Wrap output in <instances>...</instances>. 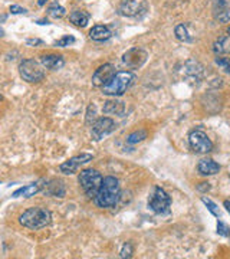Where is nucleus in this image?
<instances>
[{
  "label": "nucleus",
  "instance_id": "nucleus-1",
  "mask_svg": "<svg viewBox=\"0 0 230 259\" xmlns=\"http://www.w3.org/2000/svg\"><path fill=\"white\" fill-rule=\"evenodd\" d=\"M120 197V183L115 177L108 176L104 179L101 189L95 196L94 202L101 209H110L114 207Z\"/></svg>",
  "mask_w": 230,
  "mask_h": 259
},
{
  "label": "nucleus",
  "instance_id": "nucleus-2",
  "mask_svg": "<svg viewBox=\"0 0 230 259\" xmlns=\"http://www.w3.org/2000/svg\"><path fill=\"white\" fill-rule=\"evenodd\" d=\"M51 221H52V214L45 207H30L22 213L19 218V222L22 226L28 229H33V231L46 228Z\"/></svg>",
  "mask_w": 230,
  "mask_h": 259
},
{
  "label": "nucleus",
  "instance_id": "nucleus-3",
  "mask_svg": "<svg viewBox=\"0 0 230 259\" xmlns=\"http://www.w3.org/2000/svg\"><path fill=\"white\" fill-rule=\"evenodd\" d=\"M134 81H135V75L132 72H129V71L117 72L110 83L102 87V94L111 95V97H120L134 83Z\"/></svg>",
  "mask_w": 230,
  "mask_h": 259
},
{
  "label": "nucleus",
  "instance_id": "nucleus-4",
  "mask_svg": "<svg viewBox=\"0 0 230 259\" xmlns=\"http://www.w3.org/2000/svg\"><path fill=\"white\" fill-rule=\"evenodd\" d=\"M78 180H79V185L82 187V190L89 199H95V196L98 194L102 186V182H104L101 173L94 170V168L82 170L79 173Z\"/></svg>",
  "mask_w": 230,
  "mask_h": 259
},
{
  "label": "nucleus",
  "instance_id": "nucleus-5",
  "mask_svg": "<svg viewBox=\"0 0 230 259\" xmlns=\"http://www.w3.org/2000/svg\"><path fill=\"white\" fill-rule=\"evenodd\" d=\"M19 74L26 82H39L45 78V66L35 59H25L19 65Z\"/></svg>",
  "mask_w": 230,
  "mask_h": 259
},
{
  "label": "nucleus",
  "instance_id": "nucleus-6",
  "mask_svg": "<svg viewBox=\"0 0 230 259\" xmlns=\"http://www.w3.org/2000/svg\"><path fill=\"white\" fill-rule=\"evenodd\" d=\"M213 51L216 54L217 65L230 72V28L227 29V33H224L214 42Z\"/></svg>",
  "mask_w": 230,
  "mask_h": 259
},
{
  "label": "nucleus",
  "instance_id": "nucleus-7",
  "mask_svg": "<svg viewBox=\"0 0 230 259\" xmlns=\"http://www.w3.org/2000/svg\"><path fill=\"white\" fill-rule=\"evenodd\" d=\"M170 206H171V199L166 190L161 187H156L148 199V207L157 214H167L170 212Z\"/></svg>",
  "mask_w": 230,
  "mask_h": 259
},
{
  "label": "nucleus",
  "instance_id": "nucleus-8",
  "mask_svg": "<svg viewBox=\"0 0 230 259\" xmlns=\"http://www.w3.org/2000/svg\"><path fill=\"white\" fill-rule=\"evenodd\" d=\"M189 143H190V147L199 154H206V153H210L213 150L212 140L209 139V136L202 130L192 131L189 136Z\"/></svg>",
  "mask_w": 230,
  "mask_h": 259
},
{
  "label": "nucleus",
  "instance_id": "nucleus-9",
  "mask_svg": "<svg viewBox=\"0 0 230 259\" xmlns=\"http://www.w3.org/2000/svg\"><path fill=\"white\" fill-rule=\"evenodd\" d=\"M148 54L141 48H132L122 55V64L129 69H138L147 61Z\"/></svg>",
  "mask_w": 230,
  "mask_h": 259
},
{
  "label": "nucleus",
  "instance_id": "nucleus-10",
  "mask_svg": "<svg viewBox=\"0 0 230 259\" xmlns=\"http://www.w3.org/2000/svg\"><path fill=\"white\" fill-rule=\"evenodd\" d=\"M115 121L111 120L108 117H102V118H98V120L94 122V125H92V139L95 140V141H100L102 140L105 136H108L111 134L114 130H115Z\"/></svg>",
  "mask_w": 230,
  "mask_h": 259
},
{
  "label": "nucleus",
  "instance_id": "nucleus-11",
  "mask_svg": "<svg viewBox=\"0 0 230 259\" xmlns=\"http://www.w3.org/2000/svg\"><path fill=\"white\" fill-rule=\"evenodd\" d=\"M147 9L146 2L143 0H124L120 5V15L127 18H137L141 13H144Z\"/></svg>",
  "mask_w": 230,
  "mask_h": 259
},
{
  "label": "nucleus",
  "instance_id": "nucleus-12",
  "mask_svg": "<svg viewBox=\"0 0 230 259\" xmlns=\"http://www.w3.org/2000/svg\"><path fill=\"white\" fill-rule=\"evenodd\" d=\"M115 76V68L112 66L111 64H105L100 66L97 71H95V74L92 75V83L95 85V87H105L107 83L111 82V79Z\"/></svg>",
  "mask_w": 230,
  "mask_h": 259
},
{
  "label": "nucleus",
  "instance_id": "nucleus-13",
  "mask_svg": "<svg viewBox=\"0 0 230 259\" xmlns=\"http://www.w3.org/2000/svg\"><path fill=\"white\" fill-rule=\"evenodd\" d=\"M92 154H88V153H83V154H79V156H75V157L69 158L68 161H65L61 164V171L64 173V175H74L75 171L79 168L83 164H86V163H89L92 160Z\"/></svg>",
  "mask_w": 230,
  "mask_h": 259
},
{
  "label": "nucleus",
  "instance_id": "nucleus-14",
  "mask_svg": "<svg viewBox=\"0 0 230 259\" xmlns=\"http://www.w3.org/2000/svg\"><path fill=\"white\" fill-rule=\"evenodd\" d=\"M220 171V166L212 158H203L199 163V173L203 176H213Z\"/></svg>",
  "mask_w": 230,
  "mask_h": 259
},
{
  "label": "nucleus",
  "instance_id": "nucleus-15",
  "mask_svg": "<svg viewBox=\"0 0 230 259\" xmlns=\"http://www.w3.org/2000/svg\"><path fill=\"white\" fill-rule=\"evenodd\" d=\"M214 15L220 22L230 20V5L227 0H216L214 2Z\"/></svg>",
  "mask_w": 230,
  "mask_h": 259
},
{
  "label": "nucleus",
  "instance_id": "nucleus-16",
  "mask_svg": "<svg viewBox=\"0 0 230 259\" xmlns=\"http://www.w3.org/2000/svg\"><path fill=\"white\" fill-rule=\"evenodd\" d=\"M40 62L43 64L45 68L52 69V71L61 69V68H64L65 65L64 58L59 55H43L42 56V59H40Z\"/></svg>",
  "mask_w": 230,
  "mask_h": 259
},
{
  "label": "nucleus",
  "instance_id": "nucleus-17",
  "mask_svg": "<svg viewBox=\"0 0 230 259\" xmlns=\"http://www.w3.org/2000/svg\"><path fill=\"white\" fill-rule=\"evenodd\" d=\"M112 36L111 30L107 26H102V25H97L89 30V37L92 40H97V42H104V40H108Z\"/></svg>",
  "mask_w": 230,
  "mask_h": 259
},
{
  "label": "nucleus",
  "instance_id": "nucleus-18",
  "mask_svg": "<svg viewBox=\"0 0 230 259\" xmlns=\"http://www.w3.org/2000/svg\"><path fill=\"white\" fill-rule=\"evenodd\" d=\"M69 20L74 23L75 26L83 28V26H86L88 22H89V13H86L85 10H75V12H72V13L69 15Z\"/></svg>",
  "mask_w": 230,
  "mask_h": 259
},
{
  "label": "nucleus",
  "instance_id": "nucleus-19",
  "mask_svg": "<svg viewBox=\"0 0 230 259\" xmlns=\"http://www.w3.org/2000/svg\"><path fill=\"white\" fill-rule=\"evenodd\" d=\"M125 111V105L124 102L117 101V100H111L105 102L104 105V112L105 114H115V115H122Z\"/></svg>",
  "mask_w": 230,
  "mask_h": 259
},
{
  "label": "nucleus",
  "instance_id": "nucleus-20",
  "mask_svg": "<svg viewBox=\"0 0 230 259\" xmlns=\"http://www.w3.org/2000/svg\"><path fill=\"white\" fill-rule=\"evenodd\" d=\"M39 190H40V186L37 185V183H32V185L23 186V187L18 189V190L13 193V197H32V196H35Z\"/></svg>",
  "mask_w": 230,
  "mask_h": 259
},
{
  "label": "nucleus",
  "instance_id": "nucleus-21",
  "mask_svg": "<svg viewBox=\"0 0 230 259\" xmlns=\"http://www.w3.org/2000/svg\"><path fill=\"white\" fill-rule=\"evenodd\" d=\"M48 192L49 194H52V196H56V197H64L65 194V187L64 185L61 183V182H54V185H48Z\"/></svg>",
  "mask_w": 230,
  "mask_h": 259
},
{
  "label": "nucleus",
  "instance_id": "nucleus-22",
  "mask_svg": "<svg viewBox=\"0 0 230 259\" xmlns=\"http://www.w3.org/2000/svg\"><path fill=\"white\" fill-rule=\"evenodd\" d=\"M146 139H147V131L138 130V131H134V133L129 134L128 139H127V143H128V144H137V143H141L143 140Z\"/></svg>",
  "mask_w": 230,
  "mask_h": 259
},
{
  "label": "nucleus",
  "instance_id": "nucleus-23",
  "mask_svg": "<svg viewBox=\"0 0 230 259\" xmlns=\"http://www.w3.org/2000/svg\"><path fill=\"white\" fill-rule=\"evenodd\" d=\"M175 37L181 42H190L192 37L189 35V30H187V26L186 25H178L175 26Z\"/></svg>",
  "mask_w": 230,
  "mask_h": 259
},
{
  "label": "nucleus",
  "instance_id": "nucleus-24",
  "mask_svg": "<svg viewBox=\"0 0 230 259\" xmlns=\"http://www.w3.org/2000/svg\"><path fill=\"white\" fill-rule=\"evenodd\" d=\"M48 15L52 16V18H64L65 16V9L62 6H59L58 3H54L49 9H48Z\"/></svg>",
  "mask_w": 230,
  "mask_h": 259
},
{
  "label": "nucleus",
  "instance_id": "nucleus-25",
  "mask_svg": "<svg viewBox=\"0 0 230 259\" xmlns=\"http://www.w3.org/2000/svg\"><path fill=\"white\" fill-rule=\"evenodd\" d=\"M202 202L204 204H206V206H207V209H209V210H210V212H212L213 214H214V216H217V218L220 216V212H219V207L216 206V203H213L210 199H207V197H204V196H203Z\"/></svg>",
  "mask_w": 230,
  "mask_h": 259
},
{
  "label": "nucleus",
  "instance_id": "nucleus-26",
  "mask_svg": "<svg viewBox=\"0 0 230 259\" xmlns=\"http://www.w3.org/2000/svg\"><path fill=\"white\" fill-rule=\"evenodd\" d=\"M74 42H75V37L74 36H69V35H66V36L61 37L59 40H56L55 47H59V48L69 47V45H72Z\"/></svg>",
  "mask_w": 230,
  "mask_h": 259
},
{
  "label": "nucleus",
  "instance_id": "nucleus-27",
  "mask_svg": "<svg viewBox=\"0 0 230 259\" xmlns=\"http://www.w3.org/2000/svg\"><path fill=\"white\" fill-rule=\"evenodd\" d=\"M132 252H134V248H132V245L127 242L124 246H122V249H121V258H131L132 256Z\"/></svg>",
  "mask_w": 230,
  "mask_h": 259
},
{
  "label": "nucleus",
  "instance_id": "nucleus-28",
  "mask_svg": "<svg viewBox=\"0 0 230 259\" xmlns=\"http://www.w3.org/2000/svg\"><path fill=\"white\" fill-rule=\"evenodd\" d=\"M217 233H219L220 236H229L230 228L226 223H223L221 221H219V222H217Z\"/></svg>",
  "mask_w": 230,
  "mask_h": 259
},
{
  "label": "nucleus",
  "instance_id": "nucleus-29",
  "mask_svg": "<svg viewBox=\"0 0 230 259\" xmlns=\"http://www.w3.org/2000/svg\"><path fill=\"white\" fill-rule=\"evenodd\" d=\"M10 12H12V13H15V15H20V13H26L28 10L25 9V8H20V6L13 5V6H10Z\"/></svg>",
  "mask_w": 230,
  "mask_h": 259
},
{
  "label": "nucleus",
  "instance_id": "nucleus-30",
  "mask_svg": "<svg viewBox=\"0 0 230 259\" xmlns=\"http://www.w3.org/2000/svg\"><path fill=\"white\" fill-rule=\"evenodd\" d=\"M28 45H42V40H39V39H29Z\"/></svg>",
  "mask_w": 230,
  "mask_h": 259
},
{
  "label": "nucleus",
  "instance_id": "nucleus-31",
  "mask_svg": "<svg viewBox=\"0 0 230 259\" xmlns=\"http://www.w3.org/2000/svg\"><path fill=\"white\" fill-rule=\"evenodd\" d=\"M199 190H202V192H206V190H209L210 189V186H209V183H202V185L197 187Z\"/></svg>",
  "mask_w": 230,
  "mask_h": 259
},
{
  "label": "nucleus",
  "instance_id": "nucleus-32",
  "mask_svg": "<svg viewBox=\"0 0 230 259\" xmlns=\"http://www.w3.org/2000/svg\"><path fill=\"white\" fill-rule=\"evenodd\" d=\"M224 207H226V209H227V212L230 213V202L229 200H226V202H224Z\"/></svg>",
  "mask_w": 230,
  "mask_h": 259
},
{
  "label": "nucleus",
  "instance_id": "nucleus-33",
  "mask_svg": "<svg viewBox=\"0 0 230 259\" xmlns=\"http://www.w3.org/2000/svg\"><path fill=\"white\" fill-rule=\"evenodd\" d=\"M45 2H46V0H40V2H39V5H43Z\"/></svg>",
  "mask_w": 230,
  "mask_h": 259
},
{
  "label": "nucleus",
  "instance_id": "nucleus-34",
  "mask_svg": "<svg viewBox=\"0 0 230 259\" xmlns=\"http://www.w3.org/2000/svg\"><path fill=\"white\" fill-rule=\"evenodd\" d=\"M229 238H230V235H229Z\"/></svg>",
  "mask_w": 230,
  "mask_h": 259
}]
</instances>
